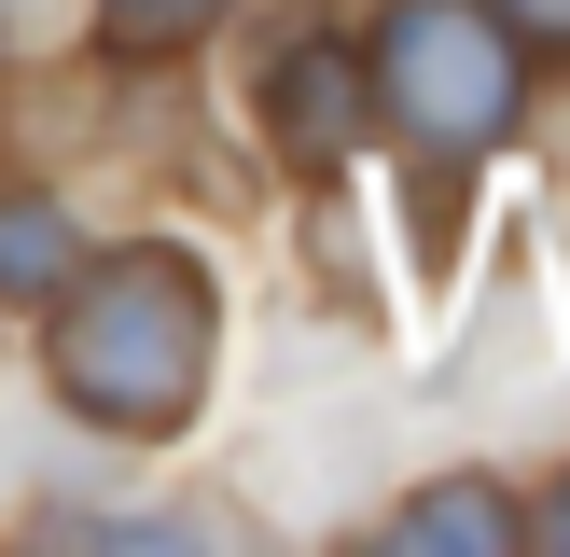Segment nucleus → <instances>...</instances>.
<instances>
[{
	"instance_id": "1",
	"label": "nucleus",
	"mask_w": 570,
	"mask_h": 557,
	"mask_svg": "<svg viewBox=\"0 0 570 557\" xmlns=\"http://www.w3.org/2000/svg\"><path fill=\"white\" fill-rule=\"evenodd\" d=\"M42 377L56 404L83 418L98 446H167L195 404H209V349H223V293L181 237H126L83 251V278L42 306Z\"/></svg>"
},
{
	"instance_id": "2",
	"label": "nucleus",
	"mask_w": 570,
	"mask_h": 557,
	"mask_svg": "<svg viewBox=\"0 0 570 557\" xmlns=\"http://www.w3.org/2000/svg\"><path fill=\"white\" fill-rule=\"evenodd\" d=\"M362 70H376V126H404L432 167H473L529 111V42L501 0H390Z\"/></svg>"
},
{
	"instance_id": "3",
	"label": "nucleus",
	"mask_w": 570,
	"mask_h": 557,
	"mask_svg": "<svg viewBox=\"0 0 570 557\" xmlns=\"http://www.w3.org/2000/svg\"><path fill=\"white\" fill-rule=\"evenodd\" d=\"M265 139L278 167H306V182H334V167L376 139V70H362V42H293L265 70Z\"/></svg>"
},
{
	"instance_id": "4",
	"label": "nucleus",
	"mask_w": 570,
	"mask_h": 557,
	"mask_svg": "<svg viewBox=\"0 0 570 557\" xmlns=\"http://www.w3.org/2000/svg\"><path fill=\"white\" fill-rule=\"evenodd\" d=\"M83 278V223L56 209V195H0V293L14 306H56Z\"/></svg>"
},
{
	"instance_id": "5",
	"label": "nucleus",
	"mask_w": 570,
	"mask_h": 557,
	"mask_svg": "<svg viewBox=\"0 0 570 557\" xmlns=\"http://www.w3.org/2000/svg\"><path fill=\"white\" fill-rule=\"evenodd\" d=\"M390 544H417V557H460V544H515V488H501V473H445V488H417L404 516H390Z\"/></svg>"
},
{
	"instance_id": "6",
	"label": "nucleus",
	"mask_w": 570,
	"mask_h": 557,
	"mask_svg": "<svg viewBox=\"0 0 570 557\" xmlns=\"http://www.w3.org/2000/svg\"><path fill=\"white\" fill-rule=\"evenodd\" d=\"M223 14H237V0H98V28L126 56H181V42H209Z\"/></svg>"
},
{
	"instance_id": "7",
	"label": "nucleus",
	"mask_w": 570,
	"mask_h": 557,
	"mask_svg": "<svg viewBox=\"0 0 570 557\" xmlns=\"http://www.w3.org/2000/svg\"><path fill=\"white\" fill-rule=\"evenodd\" d=\"M515 14V42H570V0H501Z\"/></svg>"
},
{
	"instance_id": "8",
	"label": "nucleus",
	"mask_w": 570,
	"mask_h": 557,
	"mask_svg": "<svg viewBox=\"0 0 570 557\" xmlns=\"http://www.w3.org/2000/svg\"><path fill=\"white\" fill-rule=\"evenodd\" d=\"M543 544H570V473H557V488H543Z\"/></svg>"
}]
</instances>
